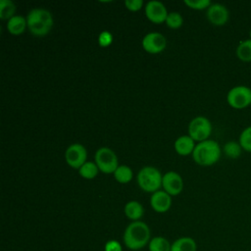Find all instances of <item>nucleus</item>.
Segmentation results:
<instances>
[{
  "label": "nucleus",
  "mask_w": 251,
  "mask_h": 251,
  "mask_svg": "<svg viewBox=\"0 0 251 251\" xmlns=\"http://www.w3.org/2000/svg\"><path fill=\"white\" fill-rule=\"evenodd\" d=\"M223 151L225 153V155L227 157V158H230V159H237L243 149L242 147L240 146L239 142L238 141H234V140H230V141H227L224 147H223Z\"/></svg>",
  "instance_id": "nucleus-20"
},
{
  "label": "nucleus",
  "mask_w": 251,
  "mask_h": 251,
  "mask_svg": "<svg viewBox=\"0 0 251 251\" xmlns=\"http://www.w3.org/2000/svg\"><path fill=\"white\" fill-rule=\"evenodd\" d=\"M168 14L165 5L160 1L152 0L147 2L145 6V16L154 24H162L166 22Z\"/></svg>",
  "instance_id": "nucleus-12"
},
{
  "label": "nucleus",
  "mask_w": 251,
  "mask_h": 251,
  "mask_svg": "<svg viewBox=\"0 0 251 251\" xmlns=\"http://www.w3.org/2000/svg\"><path fill=\"white\" fill-rule=\"evenodd\" d=\"M249 39H251V29H250V31H249Z\"/></svg>",
  "instance_id": "nucleus-30"
},
{
  "label": "nucleus",
  "mask_w": 251,
  "mask_h": 251,
  "mask_svg": "<svg viewBox=\"0 0 251 251\" xmlns=\"http://www.w3.org/2000/svg\"><path fill=\"white\" fill-rule=\"evenodd\" d=\"M171 251H197V244L192 237H179L172 243Z\"/></svg>",
  "instance_id": "nucleus-17"
},
{
  "label": "nucleus",
  "mask_w": 251,
  "mask_h": 251,
  "mask_svg": "<svg viewBox=\"0 0 251 251\" xmlns=\"http://www.w3.org/2000/svg\"><path fill=\"white\" fill-rule=\"evenodd\" d=\"M87 151L85 147L79 143L70 145L65 153L67 164L73 169H79L86 161Z\"/></svg>",
  "instance_id": "nucleus-8"
},
{
  "label": "nucleus",
  "mask_w": 251,
  "mask_h": 251,
  "mask_svg": "<svg viewBox=\"0 0 251 251\" xmlns=\"http://www.w3.org/2000/svg\"><path fill=\"white\" fill-rule=\"evenodd\" d=\"M149 251H171L172 244L163 236H155L149 241Z\"/></svg>",
  "instance_id": "nucleus-21"
},
{
  "label": "nucleus",
  "mask_w": 251,
  "mask_h": 251,
  "mask_svg": "<svg viewBox=\"0 0 251 251\" xmlns=\"http://www.w3.org/2000/svg\"><path fill=\"white\" fill-rule=\"evenodd\" d=\"M235 55L242 62H251V39L248 38L240 41L236 47Z\"/></svg>",
  "instance_id": "nucleus-18"
},
{
  "label": "nucleus",
  "mask_w": 251,
  "mask_h": 251,
  "mask_svg": "<svg viewBox=\"0 0 251 251\" xmlns=\"http://www.w3.org/2000/svg\"><path fill=\"white\" fill-rule=\"evenodd\" d=\"M25 27H27L26 18H24L21 15H15L7 23V29L13 35L22 34Z\"/></svg>",
  "instance_id": "nucleus-15"
},
{
  "label": "nucleus",
  "mask_w": 251,
  "mask_h": 251,
  "mask_svg": "<svg viewBox=\"0 0 251 251\" xmlns=\"http://www.w3.org/2000/svg\"><path fill=\"white\" fill-rule=\"evenodd\" d=\"M95 164L104 174H114L119 167L118 157L109 147H101L95 153Z\"/></svg>",
  "instance_id": "nucleus-7"
},
{
  "label": "nucleus",
  "mask_w": 251,
  "mask_h": 251,
  "mask_svg": "<svg viewBox=\"0 0 251 251\" xmlns=\"http://www.w3.org/2000/svg\"><path fill=\"white\" fill-rule=\"evenodd\" d=\"M162 178L160 171L154 167L147 166L142 168L136 176L139 187L146 192H156L162 186Z\"/></svg>",
  "instance_id": "nucleus-4"
},
{
  "label": "nucleus",
  "mask_w": 251,
  "mask_h": 251,
  "mask_svg": "<svg viewBox=\"0 0 251 251\" xmlns=\"http://www.w3.org/2000/svg\"><path fill=\"white\" fill-rule=\"evenodd\" d=\"M208 21L216 26L225 25L229 20V12L227 8L220 3L211 4L206 11Z\"/></svg>",
  "instance_id": "nucleus-9"
},
{
  "label": "nucleus",
  "mask_w": 251,
  "mask_h": 251,
  "mask_svg": "<svg viewBox=\"0 0 251 251\" xmlns=\"http://www.w3.org/2000/svg\"><path fill=\"white\" fill-rule=\"evenodd\" d=\"M222 154L219 143L213 139H207L198 142L192 153L194 162L203 167H209L216 164Z\"/></svg>",
  "instance_id": "nucleus-3"
},
{
  "label": "nucleus",
  "mask_w": 251,
  "mask_h": 251,
  "mask_svg": "<svg viewBox=\"0 0 251 251\" xmlns=\"http://www.w3.org/2000/svg\"><path fill=\"white\" fill-rule=\"evenodd\" d=\"M150 205L155 212L165 213L172 206V196L164 190H158L151 195Z\"/></svg>",
  "instance_id": "nucleus-13"
},
{
  "label": "nucleus",
  "mask_w": 251,
  "mask_h": 251,
  "mask_svg": "<svg viewBox=\"0 0 251 251\" xmlns=\"http://www.w3.org/2000/svg\"><path fill=\"white\" fill-rule=\"evenodd\" d=\"M125 214L129 220H131L132 222H136L142 218L144 214V208L138 201L131 200L126 204Z\"/></svg>",
  "instance_id": "nucleus-16"
},
{
  "label": "nucleus",
  "mask_w": 251,
  "mask_h": 251,
  "mask_svg": "<svg viewBox=\"0 0 251 251\" xmlns=\"http://www.w3.org/2000/svg\"><path fill=\"white\" fill-rule=\"evenodd\" d=\"M184 4L193 10H207L212 4L210 0H184Z\"/></svg>",
  "instance_id": "nucleus-26"
},
{
  "label": "nucleus",
  "mask_w": 251,
  "mask_h": 251,
  "mask_svg": "<svg viewBox=\"0 0 251 251\" xmlns=\"http://www.w3.org/2000/svg\"><path fill=\"white\" fill-rule=\"evenodd\" d=\"M113 41V36L111 34V32L105 30L102 31L99 36H98V43L101 47H107L109 46Z\"/></svg>",
  "instance_id": "nucleus-27"
},
{
  "label": "nucleus",
  "mask_w": 251,
  "mask_h": 251,
  "mask_svg": "<svg viewBox=\"0 0 251 251\" xmlns=\"http://www.w3.org/2000/svg\"><path fill=\"white\" fill-rule=\"evenodd\" d=\"M98 172H99V168L93 162H85L78 169L79 176L83 178H86V179L94 178L98 175Z\"/></svg>",
  "instance_id": "nucleus-23"
},
{
  "label": "nucleus",
  "mask_w": 251,
  "mask_h": 251,
  "mask_svg": "<svg viewBox=\"0 0 251 251\" xmlns=\"http://www.w3.org/2000/svg\"><path fill=\"white\" fill-rule=\"evenodd\" d=\"M53 22L51 13L43 8L31 9L26 16L27 28L35 36H44L49 33Z\"/></svg>",
  "instance_id": "nucleus-2"
},
{
  "label": "nucleus",
  "mask_w": 251,
  "mask_h": 251,
  "mask_svg": "<svg viewBox=\"0 0 251 251\" xmlns=\"http://www.w3.org/2000/svg\"><path fill=\"white\" fill-rule=\"evenodd\" d=\"M16 5L11 0H0V19L2 21L10 20L15 16Z\"/></svg>",
  "instance_id": "nucleus-22"
},
{
  "label": "nucleus",
  "mask_w": 251,
  "mask_h": 251,
  "mask_svg": "<svg viewBox=\"0 0 251 251\" xmlns=\"http://www.w3.org/2000/svg\"><path fill=\"white\" fill-rule=\"evenodd\" d=\"M238 142L242 147L243 151L251 153V126L243 128V130L239 134Z\"/></svg>",
  "instance_id": "nucleus-24"
},
{
  "label": "nucleus",
  "mask_w": 251,
  "mask_h": 251,
  "mask_svg": "<svg viewBox=\"0 0 251 251\" xmlns=\"http://www.w3.org/2000/svg\"><path fill=\"white\" fill-rule=\"evenodd\" d=\"M132 171L128 166L120 165L114 172L115 179L120 183H128L132 179Z\"/></svg>",
  "instance_id": "nucleus-19"
},
{
  "label": "nucleus",
  "mask_w": 251,
  "mask_h": 251,
  "mask_svg": "<svg viewBox=\"0 0 251 251\" xmlns=\"http://www.w3.org/2000/svg\"><path fill=\"white\" fill-rule=\"evenodd\" d=\"M162 186L164 191H166L171 196L179 194L183 188V180L180 175L176 172H167L162 178Z\"/></svg>",
  "instance_id": "nucleus-11"
},
{
  "label": "nucleus",
  "mask_w": 251,
  "mask_h": 251,
  "mask_svg": "<svg viewBox=\"0 0 251 251\" xmlns=\"http://www.w3.org/2000/svg\"><path fill=\"white\" fill-rule=\"evenodd\" d=\"M212 132V124L210 120L203 116L193 118L188 125V135L194 141L207 140Z\"/></svg>",
  "instance_id": "nucleus-6"
},
{
  "label": "nucleus",
  "mask_w": 251,
  "mask_h": 251,
  "mask_svg": "<svg viewBox=\"0 0 251 251\" xmlns=\"http://www.w3.org/2000/svg\"><path fill=\"white\" fill-rule=\"evenodd\" d=\"M166 25L170 27V28H173V29H176V28H178L182 25V23H183V20H182V17L179 13L177 12H171L168 14V17L166 19Z\"/></svg>",
  "instance_id": "nucleus-25"
},
{
  "label": "nucleus",
  "mask_w": 251,
  "mask_h": 251,
  "mask_svg": "<svg viewBox=\"0 0 251 251\" xmlns=\"http://www.w3.org/2000/svg\"><path fill=\"white\" fill-rule=\"evenodd\" d=\"M143 5L142 0H126L125 1V6L128 11L131 12H137L141 9Z\"/></svg>",
  "instance_id": "nucleus-28"
},
{
  "label": "nucleus",
  "mask_w": 251,
  "mask_h": 251,
  "mask_svg": "<svg viewBox=\"0 0 251 251\" xmlns=\"http://www.w3.org/2000/svg\"><path fill=\"white\" fill-rule=\"evenodd\" d=\"M150 228L141 221L130 223L125 229L123 239L126 247L129 250H139L146 246L150 239Z\"/></svg>",
  "instance_id": "nucleus-1"
},
{
  "label": "nucleus",
  "mask_w": 251,
  "mask_h": 251,
  "mask_svg": "<svg viewBox=\"0 0 251 251\" xmlns=\"http://www.w3.org/2000/svg\"><path fill=\"white\" fill-rule=\"evenodd\" d=\"M104 251H123V248L119 241L112 239L106 242L104 246Z\"/></svg>",
  "instance_id": "nucleus-29"
},
{
  "label": "nucleus",
  "mask_w": 251,
  "mask_h": 251,
  "mask_svg": "<svg viewBox=\"0 0 251 251\" xmlns=\"http://www.w3.org/2000/svg\"><path fill=\"white\" fill-rule=\"evenodd\" d=\"M195 145V141L189 135H181L175 141V149L181 156L192 154Z\"/></svg>",
  "instance_id": "nucleus-14"
},
{
  "label": "nucleus",
  "mask_w": 251,
  "mask_h": 251,
  "mask_svg": "<svg viewBox=\"0 0 251 251\" xmlns=\"http://www.w3.org/2000/svg\"><path fill=\"white\" fill-rule=\"evenodd\" d=\"M250 106H251V105H250Z\"/></svg>",
  "instance_id": "nucleus-31"
},
{
  "label": "nucleus",
  "mask_w": 251,
  "mask_h": 251,
  "mask_svg": "<svg viewBox=\"0 0 251 251\" xmlns=\"http://www.w3.org/2000/svg\"><path fill=\"white\" fill-rule=\"evenodd\" d=\"M227 104L236 110H242L251 105V88L246 85H235L226 94Z\"/></svg>",
  "instance_id": "nucleus-5"
},
{
  "label": "nucleus",
  "mask_w": 251,
  "mask_h": 251,
  "mask_svg": "<svg viewBox=\"0 0 251 251\" xmlns=\"http://www.w3.org/2000/svg\"><path fill=\"white\" fill-rule=\"evenodd\" d=\"M167 46L166 37L160 32H149L142 39L143 49L150 54L162 52Z\"/></svg>",
  "instance_id": "nucleus-10"
}]
</instances>
